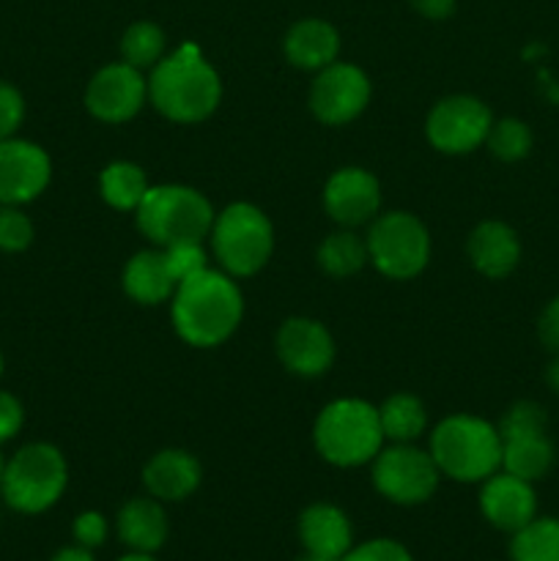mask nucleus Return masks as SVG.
I'll return each mask as SVG.
<instances>
[{
    "instance_id": "obj_33",
    "label": "nucleus",
    "mask_w": 559,
    "mask_h": 561,
    "mask_svg": "<svg viewBox=\"0 0 559 561\" xmlns=\"http://www.w3.org/2000/svg\"><path fill=\"white\" fill-rule=\"evenodd\" d=\"M22 115H25L22 93L9 82H0V140H9L20 129Z\"/></svg>"
},
{
    "instance_id": "obj_21",
    "label": "nucleus",
    "mask_w": 559,
    "mask_h": 561,
    "mask_svg": "<svg viewBox=\"0 0 559 561\" xmlns=\"http://www.w3.org/2000/svg\"><path fill=\"white\" fill-rule=\"evenodd\" d=\"M340 49L338 31L323 20H301L285 36V55L299 69H327Z\"/></svg>"
},
{
    "instance_id": "obj_17",
    "label": "nucleus",
    "mask_w": 559,
    "mask_h": 561,
    "mask_svg": "<svg viewBox=\"0 0 559 561\" xmlns=\"http://www.w3.org/2000/svg\"><path fill=\"white\" fill-rule=\"evenodd\" d=\"M299 540L307 553L343 559L351 551V520L334 504H310L299 518Z\"/></svg>"
},
{
    "instance_id": "obj_13",
    "label": "nucleus",
    "mask_w": 559,
    "mask_h": 561,
    "mask_svg": "<svg viewBox=\"0 0 559 561\" xmlns=\"http://www.w3.org/2000/svg\"><path fill=\"white\" fill-rule=\"evenodd\" d=\"M148 82L140 69L129 64H113L96 71L85 91V104L99 121L121 124L129 121L146 104Z\"/></svg>"
},
{
    "instance_id": "obj_27",
    "label": "nucleus",
    "mask_w": 559,
    "mask_h": 561,
    "mask_svg": "<svg viewBox=\"0 0 559 561\" xmlns=\"http://www.w3.org/2000/svg\"><path fill=\"white\" fill-rule=\"evenodd\" d=\"M367 261V244L354 233H332L318 247V263L332 277H351Z\"/></svg>"
},
{
    "instance_id": "obj_1",
    "label": "nucleus",
    "mask_w": 559,
    "mask_h": 561,
    "mask_svg": "<svg viewBox=\"0 0 559 561\" xmlns=\"http://www.w3.org/2000/svg\"><path fill=\"white\" fill-rule=\"evenodd\" d=\"M241 290L228 274L206 268L175 285L173 323L184 343L212 348L225 343L241 321Z\"/></svg>"
},
{
    "instance_id": "obj_4",
    "label": "nucleus",
    "mask_w": 559,
    "mask_h": 561,
    "mask_svg": "<svg viewBox=\"0 0 559 561\" xmlns=\"http://www.w3.org/2000/svg\"><path fill=\"white\" fill-rule=\"evenodd\" d=\"M316 449L334 466H362L381 453L384 431L378 409L365 400H334L316 420Z\"/></svg>"
},
{
    "instance_id": "obj_14",
    "label": "nucleus",
    "mask_w": 559,
    "mask_h": 561,
    "mask_svg": "<svg viewBox=\"0 0 559 561\" xmlns=\"http://www.w3.org/2000/svg\"><path fill=\"white\" fill-rule=\"evenodd\" d=\"M277 354L290 373L312 378L332 367L334 343L318 321L290 318L277 334Z\"/></svg>"
},
{
    "instance_id": "obj_25",
    "label": "nucleus",
    "mask_w": 559,
    "mask_h": 561,
    "mask_svg": "<svg viewBox=\"0 0 559 561\" xmlns=\"http://www.w3.org/2000/svg\"><path fill=\"white\" fill-rule=\"evenodd\" d=\"M99 186H102L104 201L118 211H137L148 192L146 173L132 162L107 164L102 179H99Z\"/></svg>"
},
{
    "instance_id": "obj_19",
    "label": "nucleus",
    "mask_w": 559,
    "mask_h": 561,
    "mask_svg": "<svg viewBox=\"0 0 559 561\" xmlns=\"http://www.w3.org/2000/svg\"><path fill=\"white\" fill-rule=\"evenodd\" d=\"M469 257L475 268L486 277H507L521 257L518 236L504 222H482L469 236Z\"/></svg>"
},
{
    "instance_id": "obj_44",
    "label": "nucleus",
    "mask_w": 559,
    "mask_h": 561,
    "mask_svg": "<svg viewBox=\"0 0 559 561\" xmlns=\"http://www.w3.org/2000/svg\"><path fill=\"white\" fill-rule=\"evenodd\" d=\"M0 373H3V356H0Z\"/></svg>"
},
{
    "instance_id": "obj_3",
    "label": "nucleus",
    "mask_w": 559,
    "mask_h": 561,
    "mask_svg": "<svg viewBox=\"0 0 559 561\" xmlns=\"http://www.w3.org/2000/svg\"><path fill=\"white\" fill-rule=\"evenodd\" d=\"M431 455L438 471L458 482H480L502 466V438L477 416H449L433 431Z\"/></svg>"
},
{
    "instance_id": "obj_23",
    "label": "nucleus",
    "mask_w": 559,
    "mask_h": 561,
    "mask_svg": "<svg viewBox=\"0 0 559 561\" xmlns=\"http://www.w3.org/2000/svg\"><path fill=\"white\" fill-rule=\"evenodd\" d=\"M502 466L518 480L535 482L554 466V447L546 436H524L502 442Z\"/></svg>"
},
{
    "instance_id": "obj_29",
    "label": "nucleus",
    "mask_w": 559,
    "mask_h": 561,
    "mask_svg": "<svg viewBox=\"0 0 559 561\" xmlns=\"http://www.w3.org/2000/svg\"><path fill=\"white\" fill-rule=\"evenodd\" d=\"M486 140L493 157L504 159V162H518V159H524L529 153L532 131L524 121L504 118L499 124H491V131H488Z\"/></svg>"
},
{
    "instance_id": "obj_41",
    "label": "nucleus",
    "mask_w": 559,
    "mask_h": 561,
    "mask_svg": "<svg viewBox=\"0 0 559 561\" xmlns=\"http://www.w3.org/2000/svg\"><path fill=\"white\" fill-rule=\"evenodd\" d=\"M118 561H157L151 557V553H137V551H132V553H126L124 559H118Z\"/></svg>"
},
{
    "instance_id": "obj_15",
    "label": "nucleus",
    "mask_w": 559,
    "mask_h": 561,
    "mask_svg": "<svg viewBox=\"0 0 559 561\" xmlns=\"http://www.w3.org/2000/svg\"><path fill=\"white\" fill-rule=\"evenodd\" d=\"M323 206L332 214L334 222L354 228V225L376 217L378 206H381V190L367 170L343 168L327 181Z\"/></svg>"
},
{
    "instance_id": "obj_18",
    "label": "nucleus",
    "mask_w": 559,
    "mask_h": 561,
    "mask_svg": "<svg viewBox=\"0 0 559 561\" xmlns=\"http://www.w3.org/2000/svg\"><path fill=\"white\" fill-rule=\"evenodd\" d=\"M201 463L181 449H164V453L153 455L142 471L148 493L153 499H162V502H181L190 493H195L201 485Z\"/></svg>"
},
{
    "instance_id": "obj_11",
    "label": "nucleus",
    "mask_w": 559,
    "mask_h": 561,
    "mask_svg": "<svg viewBox=\"0 0 559 561\" xmlns=\"http://www.w3.org/2000/svg\"><path fill=\"white\" fill-rule=\"evenodd\" d=\"M370 102V82L360 66L329 64L316 77L310 91V107L318 121L340 126L354 121Z\"/></svg>"
},
{
    "instance_id": "obj_40",
    "label": "nucleus",
    "mask_w": 559,
    "mask_h": 561,
    "mask_svg": "<svg viewBox=\"0 0 559 561\" xmlns=\"http://www.w3.org/2000/svg\"><path fill=\"white\" fill-rule=\"evenodd\" d=\"M546 381H548V387L554 389V392H559V356L551 362V365H548Z\"/></svg>"
},
{
    "instance_id": "obj_36",
    "label": "nucleus",
    "mask_w": 559,
    "mask_h": 561,
    "mask_svg": "<svg viewBox=\"0 0 559 561\" xmlns=\"http://www.w3.org/2000/svg\"><path fill=\"white\" fill-rule=\"evenodd\" d=\"M22 427V405L14 394L0 392V444L16 436Z\"/></svg>"
},
{
    "instance_id": "obj_39",
    "label": "nucleus",
    "mask_w": 559,
    "mask_h": 561,
    "mask_svg": "<svg viewBox=\"0 0 559 561\" xmlns=\"http://www.w3.org/2000/svg\"><path fill=\"white\" fill-rule=\"evenodd\" d=\"M53 561H93V557L88 548L77 546V548H64V551H58L53 557Z\"/></svg>"
},
{
    "instance_id": "obj_24",
    "label": "nucleus",
    "mask_w": 559,
    "mask_h": 561,
    "mask_svg": "<svg viewBox=\"0 0 559 561\" xmlns=\"http://www.w3.org/2000/svg\"><path fill=\"white\" fill-rule=\"evenodd\" d=\"M378 422H381L384 438H392L398 444H409L425 431L427 414L425 405L414 394H392L387 403L378 409Z\"/></svg>"
},
{
    "instance_id": "obj_26",
    "label": "nucleus",
    "mask_w": 559,
    "mask_h": 561,
    "mask_svg": "<svg viewBox=\"0 0 559 561\" xmlns=\"http://www.w3.org/2000/svg\"><path fill=\"white\" fill-rule=\"evenodd\" d=\"M513 561H559V520H529L510 542Z\"/></svg>"
},
{
    "instance_id": "obj_37",
    "label": "nucleus",
    "mask_w": 559,
    "mask_h": 561,
    "mask_svg": "<svg viewBox=\"0 0 559 561\" xmlns=\"http://www.w3.org/2000/svg\"><path fill=\"white\" fill-rule=\"evenodd\" d=\"M540 340L546 343V348H551L559 356V299H554L551 305L543 310L540 316Z\"/></svg>"
},
{
    "instance_id": "obj_30",
    "label": "nucleus",
    "mask_w": 559,
    "mask_h": 561,
    "mask_svg": "<svg viewBox=\"0 0 559 561\" xmlns=\"http://www.w3.org/2000/svg\"><path fill=\"white\" fill-rule=\"evenodd\" d=\"M164 263H168V272L173 277L175 285H181L184 279L195 277V274L206 272V252H203L201 241H179V244L164 247Z\"/></svg>"
},
{
    "instance_id": "obj_8",
    "label": "nucleus",
    "mask_w": 559,
    "mask_h": 561,
    "mask_svg": "<svg viewBox=\"0 0 559 561\" xmlns=\"http://www.w3.org/2000/svg\"><path fill=\"white\" fill-rule=\"evenodd\" d=\"M367 257L389 279H411L431 257V236L425 225L406 211L384 214L367 236Z\"/></svg>"
},
{
    "instance_id": "obj_9",
    "label": "nucleus",
    "mask_w": 559,
    "mask_h": 561,
    "mask_svg": "<svg viewBox=\"0 0 559 561\" xmlns=\"http://www.w3.org/2000/svg\"><path fill=\"white\" fill-rule=\"evenodd\" d=\"M438 474L442 471L433 455H425L409 444H398L376 455L373 485L395 504H422L436 491Z\"/></svg>"
},
{
    "instance_id": "obj_32",
    "label": "nucleus",
    "mask_w": 559,
    "mask_h": 561,
    "mask_svg": "<svg viewBox=\"0 0 559 561\" xmlns=\"http://www.w3.org/2000/svg\"><path fill=\"white\" fill-rule=\"evenodd\" d=\"M31 241V219L16 206H0V252H22Z\"/></svg>"
},
{
    "instance_id": "obj_16",
    "label": "nucleus",
    "mask_w": 559,
    "mask_h": 561,
    "mask_svg": "<svg viewBox=\"0 0 559 561\" xmlns=\"http://www.w3.org/2000/svg\"><path fill=\"white\" fill-rule=\"evenodd\" d=\"M480 510L488 524L515 535L529 520H535L537 499L529 482L504 471V474L488 477L486 488L480 493Z\"/></svg>"
},
{
    "instance_id": "obj_22",
    "label": "nucleus",
    "mask_w": 559,
    "mask_h": 561,
    "mask_svg": "<svg viewBox=\"0 0 559 561\" xmlns=\"http://www.w3.org/2000/svg\"><path fill=\"white\" fill-rule=\"evenodd\" d=\"M124 288L140 305H159L175 290L162 252H137L124 272Z\"/></svg>"
},
{
    "instance_id": "obj_20",
    "label": "nucleus",
    "mask_w": 559,
    "mask_h": 561,
    "mask_svg": "<svg viewBox=\"0 0 559 561\" xmlns=\"http://www.w3.org/2000/svg\"><path fill=\"white\" fill-rule=\"evenodd\" d=\"M118 537L137 553H153L168 540V515L153 499H132L118 513Z\"/></svg>"
},
{
    "instance_id": "obj_34",
    "label": "nucleus",
    "mask_w": 559,
    "mask_h": 561,
    "mask_svg": "<svg viewBox=\"0 0 559 561\" xmlns=\"http://www.w3.org/2000/svg\"><path fill=\"white\" fill-rule=\"evenodd\" d=\"M340 561H414L400 542L395 540H370L360 548H351Z\"/></svg>"
},
{
    "instance_id": "obj_2",
    "label": "nucleus",
    "mask_w": 559,
    "mask_h": 561,
    "mask_svg": "<svg viewBox=\"0 0 559 561\" xmlns=\"http://www.w3.org/2000/svg\"><path fill=\"white\" fill-rule=\"evenodd\" d=\"M151 102L164 118L195 124L217 110L223 85L219 75L201 58L197 47H181L170 58L159 60L148 80Z\"/></svg>"
},
{
    "instance_id": "obj_43",
    "label": "nucleus",
    "mask_w": 559,
    "mask_h": 561,
    "mask_svg": "<svg viewBox=\"0 0 559 561\" xmlns=\"http://www.w3.org/2000/svg\"><path fill=\"white\" fill-rule=\"evenodd\" d=\"M3 474H5V460L3 455H0V482H3Z\"/></svg>"
},
{
    "instance_id": "obj_10",
    "label": "nucleus",
    "mask_w": 559,
    "mask_h": 561,
    "mask_svg": "<svg viewBox=\"0 0 559 561\" xmlns=\"http://www.w3.org/2000/svg\"><path fill=\"white\" fill-rule=\"evenodd\" d=\"M491 110L475 96H449L427 115V140L444 153H469L491 131Z\"/></svg>"
},
{
    "instance_id": "obj_5",
    "label": "nucleus",
    "mask_w": 559,
    "mask_h": 561,
    "mask_svg": "<svg viewBox=\"0 0 559 561\" xmlns=\"http://www.w3.org/2000/svg\"><path fill=\"white\" fill-rule=\"evenodd\" d=\"M137 228L162 247L203 241L214 228L212 203L190 186H148L137 206Z\"/></svg>"
},
{
    "instance_id": "obj_6",
    "label": "nucleus",
    "mask_w": 559,
    "mask_h": 561,
    "mask_svg": "<svg viewBox=\"0 0 559 561\" xmlns=\"http://www.w3.org/2000/svg\"><path fill=\"white\" fill-rule=\"evenodd\" d=\"M66 460L53 444H27L5 463L0 488L11 510L38 515L53 507L66 491Z\"/></svg>"
},
{
    "instance_id": "obj_42",
    "label": "nucleus",
    "mask_w": 559,
    "mask_h": 561,
    "mask_svg": "<svg viewBox=\"0 0 559 561\" xmlns=\"http://www.w3.org/2000/svg\"><path fill=\"white\" fill-rule=\"evenodd\" d=\"M296 561H340V559H327V557H316V553H305V557H299Z\"/></svg>"
},
{
    "instance_id": "obj_35",
    "label": "nucleus",
    "mask_w": 559,
    "mask_h": 561,
    "mask_svg": "<svg viewBox=\"0 0 559 561\" xmlns=\"http://www.w3.org/2000/svg\"><path fill=\"white\" fill-rule=\"evenodd\" d=\"M75 540L77 546L82 548H99L104 540H107V520L99 513H82L77 515L75 520Z\"/></svg>"
},
{
    "instance_id": "obj_12",
    "label": "nucleus",
    "mask_w": 559,
    "mask_h": 561,
    "mask_svg": "<svg viewBox=\"0 0 559 561\" xmlns=\"http://www.w3.org/2000/svg\"><path fill=\"white\" fill-rule=\"evenodd\" d=\"M49 157L36 142L0 140V203L20 206L31 203L47 190L49 184Z\"/></svg>"
},
{
    "instance_id": "obj_31",
    "label": "nucleus",
    "mask_w": 559,
    "mask_h": 561,
    "mask_svg": "<svg viewBox=\"0 0 559 561\" xmlns=\"http://www.w3.org/2000/svg\"><path fill=\"white\" fill-rule=\"evenodd\" d=\"M540 433H546V411L537 403H515L513 409L504 414L502 425H499V438H502V442L524 436H540Z\"/></svg>"
},
{
    "instance_id": "obj_7",
    "label": "nucleus",
    "mask_w": 559,
    "mask_h": 561,
    "mask_svg": "<svg viewBox=\"0 0 559 561\" xmlns=\"http://www.w3.org/2000/svg\"><path fill=\"white\" fill-rule=\"evenodd\" d=\"M212 236L219 263L233 277H250L272 257V222L250 203H233L225 208L214 222Z\"/></svg>"
},
{
    "instance_id": "obj_28",
    "label": "nucleus",
    "mask_w": 559,
    "mask_h": 561,
    "mask_svg": "<svg viewBox=\"0 0 559 561\" xmlns=\"http://www.w3.org/2000/svg\"><path fill=\"white\" fill-rule=\"evenodd\" d=\"M121 53H124V64L135 66V69L157 66L164 53V33L153 22H135L132 27H126Z\"/></svg>"
},
{
    "instance_id": "obj_38",
    "label": "nucleus",
    "mask_w": 559,
    "mask_h": 561,
    "mask_svg": "<svg viewBox=\"0 0 559 561\" xmlns=\"http://www.w3.org/2000/svg\"><path fill=\"white\" fill-rule=\"evenodd\" d=\"M411 5L427 20H444V16L453 14L455 0H411Z\"/></svg>"
}]
</instances>
